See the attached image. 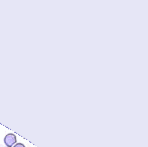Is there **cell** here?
<instances>
[{"label":"cell","mask_w":148,"mask_h":147,"mask_svg":"<svg viewBox=\"0 0 148 147\" xmlns=\"http://www.w3.org/2000/svg\"><path fill=\"white\" fill-rule=\"evenodd\" d=\"M4 143L7 147H13L16 144V136L13 133H9L4 137Z\"/></svg>","instance_id":"obj_1"},{"label":"cell","mask_w":148,"mask_h":147,"mask_svg":"<svg viewBox=\"0 0 148 147\" xmlns=\"http://www.w3.org/2000/svg\"><path fill=\"white\" fill-rule=\"evenodd\" d=\"M13 147H25V145H23L22 143H16Z\"/></svg>","instance_id":"obj_2"}]
</instances>
